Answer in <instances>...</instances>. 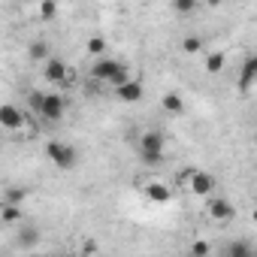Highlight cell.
<instances>
[{
    "label": "cell",
    "instance_id": "obj_27",
    "mask_svg": "<svg viewBox=\"0 0 257 257\" xmlns=\"http://www.w3.org/2000/svg\"><path fill=\"white\" fill-rule=\"evenodd\" d=\"M221 4V0H206V7H218Z\"/></svg>",
    "mask_w": 257,
    "mask_h": 257
},
{
    "label": "cell",
    "instance_id": "obj_21",
    "mask_svg": "<svg viewBox=\"0 0 257 257\" xmlns=\"http://www.w3.org/2000/svg\"><path fill=\"white\" fill-rule=\"evenodd\" d=\"M103 52H106V40H103V37H91V40H88V55L100 58Z\"/></svg>",
    "mask_w": 257,
    "mask_h": 257
},
{
    "label": "cell",
    "instance_id": "obj_15",
    "mask_svg": "<svg viewBox=\"0 0 257 257\" xmlns=\"http://www.w3.org/2000/svg\"><path fill=\"white\" fill-rule=\"evenodd\" d=\"M224 61H227L224 52H209V58H206V73H221V70H224Z\"/></svg>",
    "mask_w": 257,
    "mask_h": 257
},
{
    "label": "cell",
    "instance_id": "obj_26",
    "mask_svg": "<svg viewBox=\"0 0 257 257\" xmlns=\"http://www.w3.org/2000/svg\"><path fill=\"white\" fill-rule=\"evenodd\" d=\"M22 200H25V191H19V188H13V191H7V203H16V206H19Z\"/></svg>",
    "mask_w": 257,
    "mask_h": 257
},
{
    "label": "cell",
    "instance_id": "obj_1",
    "mask_svg": "<svg viewBox=\"0 0 257 257\" xmlns=\"http://www.w3.org/2000/svg\"><path fill=\"white\" fill-rule=\"evenodd\" d=\"M46 158L58 167V170H73L76 164H79V152L73 149V146H67V143H49L46 146Z\"/></svg>",
    "mask_w": 257,
    "mask_h": 257
},
{
    "label": "cell",
    "instance_id": "obj_5",
    "mask_svg": "<svg viewBox=\"0 0 257 257\" xmlns=\"http://www.w3.org/2000/svg\"><path fill=\"white\" fill-rule=\"evenodd\" d=\"M209 203H206V209H209V218L212 221H230L233 215H236V209H233V203L230 200H224V197H206Z\"/></svg>",
    "mask_w": 257,
    "mask_h": 257
},
{
    "label": "cell",
    "instance_id": "obj_11",
    "mask_svg": "<svg viewBox=\"0 0 257 257\" xmlns=\"http://www.w3.org/2000/svg\"><path fill=\"white\" fill-rule=\"evenodd\" d=\"M140 152H164V137L158 131H149L140 137Z\"/></svg>",
    "mask_w": 257,
    "mask_h": 257
},
{
    "label": "cell",
    "instance_id": "obj_16",
    "mask_svg": "<svg viewBox=\"0 0 257 257\" xmlns=\"http://www.w3.org/2000/svg\"><path fill=\"white\" fill-rule=\"evenodd\" d=\"M55 16H58V4H55V0H40V19L52 22Z\"/></svg>",
    "mask_w": 257,
    "mask_h": 257
},
{
    "label": "cell",
    "instance_id": "obj_14",
    "mask_svg": "<svg viewBox=\"0 0 257 257\" xmlns=\"http://www.w3.org/2000/svg\"><path fill=\"white\" fill-rule=\"evenodd\" d=\"M16 242H19V248H34V245H40V230L25 227V230L16 236Z\"/></svg>",
    "mask_w": 257,
    "mask_h": 257
},
{
    "label": "cell",
    "instance_id": "obj_7",
    "mask_svg": "<svg viewBox=\"0 0 257 257\" xmlns=\"http://www.w3.org/2000/svg\"><path fill=\"white\" fill-rule=\"evenodd\" d=\"M121 64L118 61H112V58H97L94 61V67H91V76L97 79V82H109L112 76H115V70H118Z\"/></svg>",
    "mask_w": 257,
    "mask_h": 257
},
{
    "label": "cell",
    "instance_id": "obj_8",
    "mask_svg": "<svg viewBox=\"0 0 257 257\" xmlns=\"http://www.w3.org/2000/svg\"><path fill=\"white\" fill-rule=\"evenodd\" d=\"M115 94H118L124 103H140V100H143V85H140L137 79H127V82H121V85L115 88Z\"/></svg>",
    "mask_w": 257,
    "mask_h": 257
},
{
    "label": "cell",
    "instance_id": "obj_18",
    "mask_svg": "<svg viewBox=\"0 0 257 257\" xmlns=\"http://www.w3.org/2000/svg\"><path fill=\"white\" fill-rule=\"evenodd\" d=\"M227 254H230V257H251L254 248H251L248 242H233V245L227 248Z\"/></svg>",
    "mask_w": 257,
    "mask_h": 257
},
{
    "label": "cell",
    "instance_id": "obj_22",
    "mask_svg": "<svg viewBox=\"0 0 257 257\" xmlns=\"http://www.w3.org/2000/svg\"><path fill=\"white\" fill-rule=\"evenodd\" d=\"M140 158H143L146 167H158L164 161V152H140Z\"/></svg>",
    "mask_w": 257,
    "mask_h": 257
},
{
    "label": "cell",
    "instance_id": "obj_20",
    "mask_svg": "<svg viewBox=\"0 0 257 257\" xmlns=\"http://www.w3.org/2000/svg\"><path fill=\"white\" fill-rule=\"evenodd\" d=\"M173 10H176L179 16H191V13L197 10V0H173Z\"/></svg>",
    "mask_w": 257,
    "mask_h": 257
},
{
    "label": "cell",
    "instance_id": "obj_17",
    "mask_svg": "<svg viewBox=\"0 0 257 257\" xmlns=\"http://www.w3.org/2000/svg\"><path fill=\"white\" fill-rule=\"evenodd\" d=\"M0 218H4V221H7V224H16V221H19V218H22V209H19V206H16V203H7V206H4V209H0Z\"/></svg>",
    "mask_w": 257,
    "mask_h": 257
},
{
    "label": "cell",
    "instance_id": "obj_23",
    "mask_svg": "<svg viewBox=\"0 0 257 257\" xmlns=\"http://www.w3.org/2000/svg\"><path fill=\"white\" fill-rule=\"evenodd\" d=\"M127 79H131V76H127V67L121 64V67L115 70V76L109 79V85H112V88H118V85H121V82H127Z\"/></svg>",
    "mask_w": 257,
    "mask_h": 257
},
{
    "label": "cell",
    "instance_id": "obj_2",
    "mask_svg": "<svg viewBox=\"0 0 257 257\" xmlns=\"http://www.w3.org/2000/svg\"><path fill=\"white\" fill-rule=\"evenodd\" d=\"M64 112H67V100L61 97V94H43V103H40V118H46V121H61L64 118Z\"/></svg>",
    "mask_w": 257,
    "mask_h": 257
},
{
    "label": "cell",
    "instance_id": "obj_6",
    "mask_svg": "<svg viewBox=\"0 0 257 257\" xmlns=\"http://www.w3.org/2000/svg\"><path fill=\"white\" fill-rule=\"evenodd\" d=\"M0 127H7V131H25V112L16 109L13 103H4L0 106Z\"/></svg>",
    "mask_w": 257,
    "mask_h": 257
},
{
    "label": "cell",
    "instance_id": "obj_25",
    "mask_svg": "<svg viewBox=\"0 0 257 257\" xmlns=\"http://www.w3.org/2000/svg\"><path fill=\"white\" fill-rule=\"evenodd\" d=\"M28 103H31V109H34V112H40V103H43V91H31Z\"/></svg>",
    "mask_w": 257,
    "mask_h": 257
},
{
    "label": "cell",
    "instance_id": "obj_24",
    "mask_svg": "<svg viewBox=\"0 0 257 257\" xmlns=\"http://www.w3.org/2000/svg\"><path fill=\"white\" fill-rule=\"evenodd\" d=\"M209 251H212V248H209V242H203V239H200V242H194V245H191V254H194V257H206V254H209Z\"/></svg>",
    "mask_w": 257,
    "mask_h": 257
},
{
    "label": "cell",
    "instance_id": "obj_9",
    "mask_svg": "<svg viewBox=\"0 0 257 257\" xmlns=\"http://www.w3.org/2000/svg\"><path fill=\"white\" fill-rule=\"evenodd\" d=\"M254 79H257V61H254V58H245L242 73H239V91L248 94V91L254 88Z\"/></svg>",
    "mask_w": 257,
    "mask_h": 257
},
{
    "label": "cell",
    "instance_id": "obj_13",
    "mask_svg": "<svg viewBox=\"0 0 257 257\" xmlns=\"http://www.w3.org/2000/svg\"><path fill=\"white\" fill-rule=\"evenodd\" d=\"M146 197H149L152 203H167V200H170V188L161 185V182H149V185H146Z\"/></svg>",
    "mask_w": 257,
    "mask_h": 257
},
{
    "label": "cell",
    "instance_id": "obj_10",
    "mask_svg": "<svg viewBox=\"0 0 257 257\" xmlns=\"http://www.w3.org/2000/svg\"><path fill=\"white\" fill-rule=\"evenodd\" d=\"M161 106H164V112H170V115H185V97H179L176 91L164 94Z\"/></svg>",
    "mask_w": 257,
    "mask_h": 257
},
{
    "label": "cell",
    "instance_id": "obj_19",
    "mask_svg": "<svg viewBox=\"0 0 257 257\" xmlns=\"http://www.w3.org/2000/svg\"><path fill=\"white\" fill-rule=\"evenodd\" d=\"M200 49H203V40H200V37H185V40H182V52H185V55H197Z\"/></svg>",
    "mask_w": 257,
    "mask_h": 257
},
{
    "label": "cell",
    "instance_id": "obj_4",
    "mask_svg": "<svg viewBox=\"0 0 257 257\" xmlns=\"http://www.w3.org/2000/svg\"><path fill=\"white\" fill-rule=\"evenodd\" d=\"M188 188H191L197 197H209V194L215 191V176L206 173V170H194V173H188Z\"/></svg>",
    "mask_w": 257,
    "mask_h": 257
},
{
    "label": "cell",
    "instance_id": "obj_3",
    "mask_svg": "<svg viewBox=\"0 0 257 257\" xmlns=\"http://www.w3.org/2000/svg\"><path fill=\"white\" fill-rule=\"evenodd\" d=\"M43 76H46V82H52V85H61V88L70 85V70H67V64H64L61 58H46V61H43Z\"/></svg>",
    "mask_w": 257,
    "mask_h": 257
},
{
    "label": "cell",
    "instance_id": "obj_12",
    "mask_svg": "<svg viewBox=\"0 0 257 257\" xmlns=\"http://www.w3.org/2000/svg\"><path fill=\"white\" fill-rule=\"evenodd\" d=\"M28 58H31V61H37V64H43L46 58H52L49 43H46V40H34V43L28 46Z\"/></svg>",
    "mask_w": 257,
    "mask_h": 257
}]
</instances>
